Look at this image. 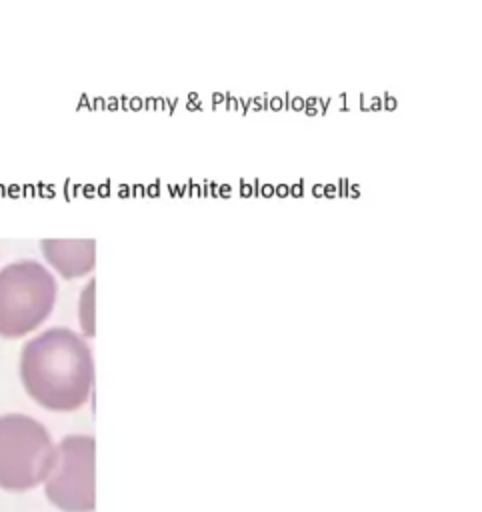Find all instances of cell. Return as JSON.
<instances>
[{
	"instance_id": "cell-1",
	"label": "cell",
	"mask_w": 482,
	"mask_h": 512,
	"mask_svg": "<svg viewBox=\"0 0 482 512\" xmlns=\"http://www.w3.org/2000/svg\"><path fill=\"white\" fill-rule=\"evenodd\" d=\"M20 380L40 406L54 412L78 410L94 384L90 346L70 328H48L24 344Z\"/></svg>"
},
{
	"instance_id": "cell-2",
	"label": "cell",
	"mask_w": 482,
	"mask_h": 512,
	"mask_svg": "<svg viewBox=\"0 0 482 512\" xmlns=\"http://www.w3.org/2000/svg\"><path fill=\"white\" fill-rule=\"evenodd\" d=\"M56 280L36 260H16L0 270V336L20 338L54 310Z\"/></svg>"
},
{
	"instance_id": "cell-3",
	"label": "cell",
	"mask_w": 482,
	"mask_h": 512,
	"mask_svg": "<svg viewBox=\"0 0 482 512\" xmlns=\"http://www.w3.org/2000/svg\"><path fill=\"white\" fill-rule=\"evenodd\" d=\"M56 444L42 422L26 414L0 416V488L26 492L42 484L54 464Z\"/></svg>"
},
{
	"instance_id": "cell-4",
	"label": "cell",
	"mask_w": 482,
	"mask_h": 512,
	"mask_svg": "<svg viewBox=\"0 0 482 512\" xmlns=\"http://www.w3.org/2000/svg\"><path fill=\"white\" fill-rule=\"evenodd\" d=\"M94 450L96 444L90 434H70L56 444L44 492L58 510L92 512L96 508Z\"/></svg>"
},
{
	"instance_id": "cell-5",
	"label": "cell",
	"mask_w": 482,
	"mask_h": 512,
	"mask_svg": "<svg viewBox=\"0 0 482 512\" xmlns=\"http://www.w3.org/2000/svg\"><path fill=\"white\" fill-rule=\"evenodd\" d=\"M40 250L48 264L64 278H80L92 272L96 264V242L86 240H52L40 242Z\"/></svg>"
},
{
	"instance_id": "cell-6",
	"label": "cell",
	"mask_w": 482,
	"mask_h": 512,
	"mask_svg": "<svg viewBox=\"0 0 482 512\" xmlns=\"http://www.w3.org/2000/svg\"><path fill=\"white\" fill-rule=\"evenodd\" d=\"M78 318L86 336L94 334V280L86 284L78 300Z\"/></svg>"
}]
</instances>
